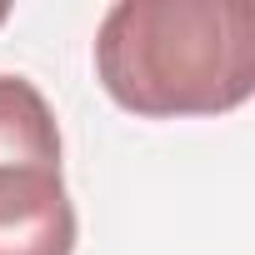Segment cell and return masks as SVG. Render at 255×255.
Returning <instances> with one entry per match:
<instances>
[{"mask_svg":"<svg viewBox=\"0 0 255 255\" xmlns=\"http://www.w3.org/2000/svg\"><path fill=\"white\" fill-rule=\"evenodd\" d=\"M105 95L140 120L230 115L255 95L245 0H115L95 30Z\"/></svg>","mask_w":255,"mask_h":255,"instance_id":"6da1fadb","label":"cell"},{"mask_svg":"<svg viewBox=\"0 0 255 255\" xmlns=\"http://www.w3.org/2000/svg\"><path fill=\"white\" fill-rule=\"evenodd\" d=\"M0 255H75V205L60 165H0Z\"/></svg>","mask_w":255,"mask_h":255,"instance_id":"7a4b0ae2","label":"cell"},{"mask_svg":"<svg viewBox=\"0 0 255 255\" xmlns=\"http://www.w3.org/2000/svg\"><path fill=\"white\" fill-rule=\"evenodd\" d=\"M60 165V125L25 75H0V165Z\"/></svg>","mask_w":255,"mask_h":255,"instance_id":"3957f363","label":"cell"},{"mask_svg":"<svg viewBox=\"0 0 255 255\" xmlns=\"http://www.w3.org/2000/svg\"><path fill=\"white\" fill-rule=\"evenodd\" d=\"M10 20V5H5V0H0V25H5Z\"/></svg>","mask_w":255,"mask_h":255,"instance_id":"277c9868","label":"cell"}]
</instances>
